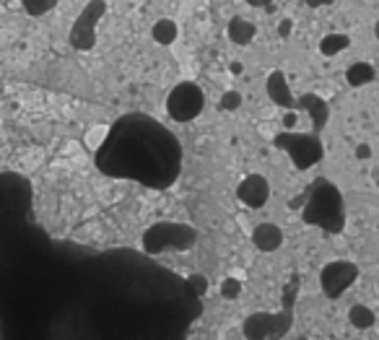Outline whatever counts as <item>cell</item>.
Instances as JSON below:
<instances>
[{"label":"cell","instance_id":"1","mask_svg":"<svg viewBox=\"0 0 379 340\" xmlns=\"http://www.w3.org/2000/svg\"><path fill=\"white\" fill-rule=\"evenodd\" d=\"M205 107V94L198 83L182 81L169 91L167 97V112L174 122H193L200 117Z\"/></svg>","mask_w":379,"mask_h":340},{"label":"cell","instance_id":"2","mask_svg":"<svg viewBox=\"0 0 379 340\" xmlns=\"http://www.w3.org/2000/svg\"><path fill=\"white\" fill-rule=\"evenodd\" d=\"M275 146L283 148L299 169H309L312 164L323 159V143H320L317 135H296V133L289 130V133H283V135L275 138Z\"/></svg>","mask_w":379,"mask_h":340},{"label":"cell","instance_id":"3","mask_svg":"<svg viewBox=\"0 0 379 340\" xmlns=\"http://www.w3.org/2000/svg\"><path fill=\"white\" fill-rule=\"evenodd\" d=\"M304 219L309 224H317V226L327 229V231H340L343 226V211H340V200L338 193L325 187V193H317L312 200H309V208L304 213Z\"/></svg>","mask_w":379,"mask_h":340},{"label":"cell","instance_id":"4","mask_svg":"<svg viewBox=\"0 0 379 340\" xmlns=\"http://www.w3.org/2000/svg\"><path fill=\"white\" fill-rule=\"evenodd\" d=\"M359 278V265L351 260H332L320 273V286L327 299H340Z\"/></svg>","mask_w":379,"mask_h":340},{"label":"cell","instance_id":"5","mask_svg":"<svg viewBox=\"0 0 379 340\" xmlns=\"http://www.w3.org/2000/svg\"><path fill=\"white\" fill-rule=\"evenodd\" d=\"M104 13V0H91L89 6L83 8L78 21L73 24L71 32V44L76 49H91L97 44V24Z\"/></svg>","mask_w":379,"mask_h":340},{"label":"cell","instance_id":"6","mask_svg":"<svg viewBox=\"0 0 379 340\" xmlns=\"http://www.w3.org/2000/svg\"><path fill=\"white\" fill-rule=\"evenodd\" d=\"M236 198H239L242 205L258 211V208H263V205L270 200V182H267L263 174H247V177L236 185Z\"/></svg>","mask_w":379,"mask_h":340},{"label":"cell","instance_id":"7","mask_svg":"<svg viewBox=\"0 0 379 340\" xmlns=\"http://www.w3.org/2000/svg\"><path fill=\"white\" fill-rule=\"evenodd\" d=\"M252 244L258 247L260 252H278L283 247V229L278 224H258L252 229Z\"/></svg>","mask_w":379,"mask_h":340},{"label":"cell","instance_id":"8","mask_svg":"<svg viewBox=\"0 0 379 340\" xmlns=\"http://www.w3.org/2000/svg\"><path fill=\"white\" fill-rule=\"evenodd\" d=\"M267 97L273 99L278 107H286V109H294V97L289 91V83H286V75L281 71H273L267 75Z\"/></svg>","mask_w":379,"mask_h":340},{"label":"cell","instance_id":"9","mask_svg":"<svg viewBox=\"0 0 379 340\" xmlns=\"http://www.w3.org/2000/svg\"><path fill=\"white\" fill-rule=\"evenodd\" d=\"M226 34H229V40L234 42V44H239V47H244V44H250L255 37H258V26L252 24V21H247V18H231L229 21V26H226Z\"/></svg>","mask_w":379,"mask_h":340},{"label":"cell","instance_id":"10","mask_svg":"<svg viewBox=\"0 0 379 340\" xmlns=\"http://www.w3.org/2000/svg\"><path fill=\"white\" fill-rule=\"evenodd\" d=\"M151 37H154L156 44H164V47H169L174 44L179 37V26L174 18H159L154 26H151Z\"/></svg>","mask_w":379,"mask_h":340},{"label":"cell","instance_id":"11","mask_svg":"<svg viewBox=\"0 0 379 340\" xmlns=\"http://www.w3.org/2000/svg\"><path fill=\"white\" fill-rule=\"evenodd\" d=\"M348 322L354 324L356 330H371L377 324V315L366 304H354V307L348 309Z\"/></svg>","mask_w":379,"mask_h":340},{"label":"cell","instance_id":"12","mask_svg":"<svg viewBox=\"0 0 379 340\" xmlns=\"http://www.w3.org/2000/svg\"><path fill=\"white\" fill-rule=\"evenodd\" d=\"M374 75H377V71H374L369 63H354V65H348L346 81H348V86L359 89V86H366V83L374 81Z\"/></svg>","mask_w":379,"mask_h":340},{"label":"cell","instance_id":"13","mask_svg":"<svg viewBox=\"0 0 379 340\" xmlns=\"http://www.w3.org/2000/svg\"><path fill=\"white\" fill-rule=\"evenodd\" d=\"M351 47V37L348 34H327V37H323V42H320V52H323L325 57H332L338 55V52H343V49Z\"/></svg>","mask_w":379,"mask_h":340},{"label":"cell","instance_id":"14","mask_svg":"<svg viewBox=\"0 0 379 340\" xmlns=\"http://www.w3.org/2000/svg\"><path fill=\"white\" fill-rule=\"evenodd\" d=\"M21 8L29 16H47L49 11L57 8V0H21Z\"/></svg>","mask_w":379,"mask_h":340},{"label":"cell","instance_id":"15","mask_svg":"<svg viewBox=\"0 0 379 340\" xmlns=\"http://www.w3.org/2000/svg\"><path fill=\"white\" fill-rule=\"evenodd\" d=\"M242 281L239 278H234V276H229V278H224L221 281V286H218V293L224 296L226 301H234V299H239L242 296Z\"/></svg>","mask_w":379,"mask_h":340},{"label":"cell","instance_id":"16","mask_svg":"<svg viewBox=\"0 0 379 340\" xmlns=\"http://www.w3.org/2000/svg\"><path fill=\"white\" fill-rule=\"evenodd\" d=\"M244 97L239 94V91H226L224 97H221V109L224 112H236L239 107H242Z\"/></svg>","mask_w":379,"mask_h":340},{"label":"cell","instance_id":"17","mask_svg":"<svg viewBox=\"0 0 379 340\" xmlns=\"http://www.w3.org/2000/svg\"><path fill=\"white\" fill-rule=\"evenodd\" d=\"M296 122H299V114L294 112V109H289V112L283 114V128L286 130H294L296 128Z\"/></svg>","mask_w":379,"mask_h":340},{"label":"cell","instance_id":"18","mask_svg":"<svg viewBox=\"0 0 379 340\" xmlns=\"http://www.w3.org/2000/svg\"><path fill=\"white\" fill-rule=\"evenodd\" d=\"M369 156H371V146H369V143H359V146H356V159H359V162H366Z\"/></svg>","mask_w":379,"mask_h":340},{"label":"cell","instance_id":"19","mask_svg":"<svg viewBox=\"0 0 379 340\" xmlns=\"http://www.w3.org/2000/svg\"><path fill=\"white\" fill-rule=\"evenodd\" d=\"M102 138H107V128H97V130H91V138H89V143L91 146H99V140Z\"/></svg>","mask_w":379,"mask_h":340},{"label":"cell","instance_id":"20","mask_svg":"<svg viewBox=\"0 0 379 340\" xmlns=\"http://www.w3.org/2000/svg\"><path fill=\"white\" fill-rule=\"evenodd\" d=\"M291 29H294V21H291V18H283L281 26H278V34H281L283 40H286V37L291 34Z\"/></svg>","mask_w":379,"mask_h":340},{"label":"cell","instance_id":"21","mask_svg":"<svg viewBox=\"0 0 379 340\" xmlns=\"http://www.w3.org/2000/svg\"><path fill=\"white\" fill-rule=\"evenodd\" d=\"M247 3H250L252 8H267L273 0H247Z\"/></svg>","mask_w":379,"mask_h":340},{"label":"cell","instance_id":"22","mask_svg":"<svg viewBox=\"0 0 379 340\" xmlns=\"http://www.w3.org/2000/svg\"><path fill=\"white\" fill-rule=\"evenodd\" d=\"M309 8H320V6H327V3H332V0H304Z\"/></svg>","mask_w":379,"mask_h":340},{"label":"cell","instance_id":"23","mask_svg":"<svg viewBox=\"0 0 379 340\" xmlns=\"http://www.w3.org/2000/svg\"><path fill=\"white\" fill-rule=\"evenodd\" d=\"M371 182H374V185L379 187V164L374 166V169H371Z\"/></svg>","mask_w":379,"mask_h":340},{"label":"cell","instance_id":"24","mask_svg":"<svg viewBox=\"0 0 379 340\" xmlns=\"http://www.w3.org/2000/svg\"><path fill=\"white\" fill-rule=\"evenodd\" d=\"M231 73H242V63H231Z\"/></svg>","mask_w":379,"mask_h":340},{"label":"cell","instance_id":"25","mask_svg":"<svg viewBox=\"0 0 379 340\" xmlns=\"http://www.w3.org/2000/svg\"><path fill=\"white\" fill-rule=\"evenodd\" d=\"M377 286H379V284H377Z\"/></svg>","mask_w":379,"mask_h":340}]
</instances>
